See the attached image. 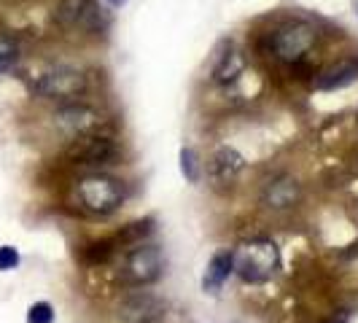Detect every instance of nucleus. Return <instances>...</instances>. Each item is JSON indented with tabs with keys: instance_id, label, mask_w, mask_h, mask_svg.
<instances>
[{
	"instance_id": "nucleus-1",
	"label": "nucleus",
	"mask_w": 358,
	"mask_h": 323,
	"mask_svg": "<svg viewBox=\"0 0 358 323\" xmlns=\"http://www.w3.org/2000/svg\"><path fill=\"white\" fill-rule=\"evenodd\" d=\"M232 267L245 283H267L280 269V248L272 240H245L232 251Z\"/></svg>"
},
{
	"instance_id": "nucleus-2",
	"label": "nucleus",
	"mask_w": 358,
	"mask_h": 323,
	"mask_svg": "<svg viewBox=\"0 0 358 323\" xmlns=\"http://www.w3.org/2000/svg\"><path fill=\"white\" fill-rule=\"evenodd\" d=\"M127 197L124 183L110 175H87L76 183L78 208L90 215H110L122 208Z\"/></svg>"
},
{
	"instance_id": "nucleus-3",
	"label": "nucleus",
	"mask_w": 358,
	"mask_h": 323,
	"mask_svg": "<svg viewBox=\"0 0 358 323\" xmlns=\"http://www.w3.org/2000/svg\"><path fill=\"white\" fill-rule=\"evenodd\" d=\"M164 272V256H162L159 245H148V243H138L132 251H127L119 267V280L124 286L145 288L157 283Z\"/></svg>"
},
{
	"instance_id": "nucleus-4",
	"label": "nucleus",
	"mask_w": 358,
	"mask_h": 323,
	"mask_svg": "<svg viewBox=\"0 0 358 323\" xmlns=\"http://www.w3.org/2000/svg\"><path fill=\"white\" fill-rule=\"evenodd\" d=\"M315 41H318V36L307 22H288L272 33L269 46L280 62H299L307 52H313Z\"/></svg>"
},
{
	"instance_id": "nucleus-5",
	"label": "nucleus",
	"mask_w": 358,
	"mask_h": 323,
	"mask_svg": "<svg viewBox=\"0 0 358 323\" xmlns=\"http://www.w3.org/2000/svg\"><path fill=\"white\" fill-rule=\"evenodd\" d=\"M87 89V76L76 68H52L36 81V92L49 100H76Z\"/></svg>"
},
{
	"instance_id": "nucleus-6",
	"label": "nucleus",
	"mask_w": 358,
	"mask_h": 323,
	"mask_svg": "<svg viewBox=\"0 0 358 323\" xmlns=\"http://www.w3.org/2000/svg\"><path fill=\"white\" fill-rule=\"evenodd\" d=\"M57 22L65 30H78V33H97L103 30V17L94 0H62L57 6Z\"/></svg>"
},
{
	"instance_id": "nucleus-7",
	"label": "nucleus",
	"mask_w": 358,
	"mask_h": 323,
	"mask_svg": "<svg viewBox=\"0 0 358 323\" xmlns=\"http://www.w3.org/2000/svg\"><path fill=\"white\" fill-rule=\"evenodd\" d=\"M68 157L76 164H108V162H113L119 157V148L110 138L100 135V132H92V135L73 138Z\"/></svg>"
},
{
	"instance_id": "nucleus-8",
	"label": "nucleus",
	"mask_w": 358,
	"mask_h": 323,
	"mask_svg": "<svg viewBox=\"0 0 358 323\" xmlns=\"http://www.w3.org/2000/svg\"><path fill=\"white\" fill-rule=\"evenodd\" d=\"M167 313V305L159 296L148 294V291H138L132 296H127L119 305V321L122 323H159Z\"/></svg>"
},
{
	"instance_id": "nucleus-9",
	"label": "nucleus",
	"mask_w": 358,
	"mask_h": 323,
	"mask_svg": "<svg viewBox=\"0 0 358 323\" xmlns=\"http://www.w3.org/2000/svg\"><path fill=\"white\" fill-rule=\"evenodd\" d=\"M57 124L62 127L68 135L73 138H81V135H92V132H100V127H103V116L90 106H71L59 108L57 110Z\"/></svg>"
},
{
	"instance_id": "nucleus-10",
	"label": "nucleus",
	"mask_w": 358,
	"mask_h": 323,
	"mask_svg": "<svg viewBox=\"0 0 358 323\" xmlns=\"http://www.w3.org/2000/svg\"><path fill=\"white\" fill-rule=\"evenodd\" d=\"M243 167H245V159L229 148V145H224V148H218L213 157H210V164H208V175L213 183L218 186H232L237 175L243 173Z\"/></svg>"
},
{
	"instance_id": "nucleus-11",
	"label": "nucleus",
	"mask_w": 358,
	"mask_h": 323,
	"mask_svg": "<svg viewBox=\"0 0 358 323\" xmlns=\"http://www.w3.org/2000/svg\"><path fill=\"white\" fill-rule=\"evenodd\" d=\"M296 199H299V183L294 178H288V175L269 180L267 186H264V205L267 208L288 210V208L296 205Z\"/></svg>"
},
{
	"instance_id": "nucleus-12",
	"label": "nucleus",
	"mask_w": 358,
	"mask_h": 323,
	"mask_svg": "<svg viewBox=\"0 0 358 323\" xmlns=\"http://www.w3.org/2000/svg\"><path fill=\"white\" fill-rule=\"evenodd\" d=\"M234 272L232 267V253L221 251L215 253L213 259L208 261V267H205V275H202V291L205 294H218L224 283L229 280V275Z\"/></svg>"
},
{
	"instance_id": "nucleus-13",
	"label": "nucleus",
	"mask_w": 358,
	"mask_h": 323,
	"mask_svg": "<svg viewBox=\"0 0 358 323\" xmlns=\"http://www.w3.org/2000/svg\"><path fill=\"white\" fill-rule=\"evenodd\" d=\"M356 78H358V59H342L337 65H331L329 71H323L315 84L323 92H334L348 87V84H353Z\"/></svg>"
},
{
	"instance_id": "nucleus-14",
	"label": "nucleus",
	"mask_w": 358,
	"mask_h": 323,
	"mask_svg": "<svg viewBox=\"0 0 358 323\" xmlns=\"http://www.w3.org/2000/svg\"><path fill=\"white\" fill-rule=\"evenodd\" d=\"M243 68H245L243 57L237 54V49H234L232 43H227V46H224V52L218 54V59H215L213 76H215V81L229 84V81H234V78L243 73Z\"/></svg>"
},
{
	"instance_id": "nucleus-15",
	"label": "nucleus",
	"mask_w": 358,
	"mask_h": 323,
	"mask_svg": "<svg viewBox=\"0 0 358 323\" xmlns=\"http://www.w3.org/2000/svg\"><path fill=\"white\" fill-rule=\"evenodd\" d=\"M19 62V43L11 36L0 33V76L11 73Z\"/></svg>"
},
{
	"instance_id": "nucleus-16",
	"label": "nucleus",
	"mask_w": 358,
	"mask_h": 323,
	"mask_svg": "<svg viewBox=\"0 0 358 323\" xmlns=\"http://www.w3.org/2000/svg\"><path fill=\"white\" fill-rule=\"evenodd\" d=\"M154 232V221L151 218H145V221H135V224H129V227H124L122 232L116 234V240L119 243H141L143 237H148V234Z\"/></svg>"
},
{
	"instance_id": "nucleus-17",
	"label": "nucleus",
	"mask_w": 358,
	"mask_h": 323,
	"mask_svg": "<svg viewBox=\"0 0 358 323\" xmlns=\"http://www.w3.org/2000/svg\"><path fill=\"white\" fill-rule=\"evenodd\" d=\"M180 173L189 183H197L199 180V162L197 154L192 148H180Z\"/></svg>"
},
{
	"instance_id": "nucleus-18",
	"label": "nucleus",
	"mask_w": 358,
	"mask_h": 323,
	"mask_svg": "<svg viewBox=\"0 0 358 323\" xmlns=\"http://www.w3.org/2000/svg\"><path fill=\"white\" fill-rule=\"evenodd\" d=\"M27 323H54V307L49 302H36L27 310Z\"/></svg>"
},
{
	"instance_id": "nucleus-19",
	"label": "nucleus",
	"mask_w": 358,
	"mask_h": 323,
	"mask_svg": "<svg viewBox=\"0 0 358 323\" xmlns=\"http://www.w3.org/2000/svg\"><path fill=\"white\" fill-rule=\"evenodd\" d=\"M110 253H113V243H110V240H103V243H92L90 248H87V259L97 264V261H106Z\"/></svg>"
},
{
	"instance_id": "nucleus-20",
	"label": "nucleus",
	"mask_w": 358,
	"mask_h": 323,
	"mask_svg": "<svg viewBox=\"0 0 358 323\" xmlns=\"http://www.w3.org/2000/svg\"><path fill=\"white\" fill-rule=\"evenodd\" d=\"M19 267V251L11 245H0V272H8V269Z\"/></svg>"
},
{
	"instance_id": "nucleus-21",
	"label": "nucleus",
	"mask_w": 358,
	"mask_h": 323,
	"mask_svg": "<svg viewBox=\"0 0 358 323\" xmlns=\"http://www.w3.org/2000/svg\"><path fill=\"white\" fill-rule=\"evenodd\" d=\"M326 323H348V318H345V315H337V318H331V321H326Z\"/></svg>"
},
{
	"instance_id": "nucleus-22",
	"label": "nucleus",
	"mask_w": 358,
	"mask_h": 323,
	"mask_svg": "<svg viewBox=\"0 0 358 323\" xmlns=\"http://www.w3.org/2000/svg\"><path fill=\"white\" fill-rule=\"evenodd\" d=\"M108 3H110V6H124L127 0H108Z\"/></svg>"
},
{
	"instance_id": "nucleus-23",
	"label": "nucleus",
	"mask_w": 358,
	"mask_h": 323,
	"mask_svg": "<svg viewBox=\"0 0 358 323\" xmlns=\"http://www.w3.org/2000/svg\"><path fill=\"white\" fill-rule=\"evenodd\" d=\"M353 11H356V17H358V0H353Z\"/></svg>"
},
{
	"instance_id": "nucleus-24",
	"label": "nucleus",
	"mask_w": 358,
	"mask_h": 323,
	"mask_svg": "<svg viewBox=\"0 0 358 323\" xmlns=\"http://www.w3.org/2000/svg\"><path fill=\"white\" fill-rule=\"evenodd\" d=\"M356 119H358V116H356Z\"/></svg>"
}]
</instances>
